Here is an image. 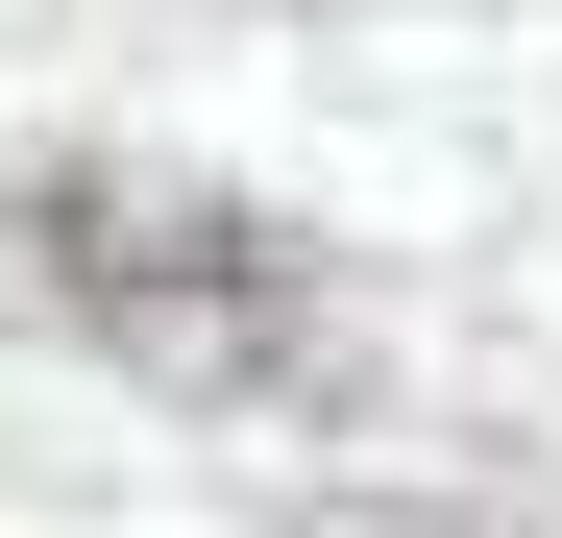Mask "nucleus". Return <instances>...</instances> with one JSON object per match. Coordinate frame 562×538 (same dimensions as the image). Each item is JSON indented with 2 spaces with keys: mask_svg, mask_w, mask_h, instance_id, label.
I'll use <instances>...</instances> for the list:
<instances>
[{
  "mask_svg": "<svg viewBox=\"0 0 562 538\" xmlns=\"http://www.w3.org/2000/svg\"><path fill=\"white\" fill-rule=\"evenodd\" d=\"M0 245H25V294L99 343V368L196 392V416H318L342 392V294H318V245L269 197H196V171H25Z\"/></svg>",
  "mask_w": 562,
  "mask_h": 538,
  "instance_id": "f257e3e1",
  "label": "nucleus"
}]
</instances>
